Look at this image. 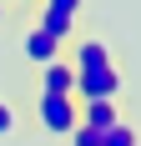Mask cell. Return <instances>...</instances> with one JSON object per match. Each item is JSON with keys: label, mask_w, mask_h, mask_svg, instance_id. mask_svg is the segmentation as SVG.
<instances>
[{"label": "cell", "mask_w": 141, "mask_h": 146, "mask_svg": "<svg viewBox=\"0 0 141 146\" xmlns=\"http://www.w3.org/2000/svg\"><path fill=\"white\" fill-rule=\"evenodd\" d=\"M20 116H30V126H35L41 136L66 141V136L76 131V96H41V91H30Z\"/></svg>", "instance_id": "obj_1"}, {"label": "cell", "mask_w": 141, "mask_h": 146, "mask_svg": "<svg viewBox=\"0 0 141 146\" xmlns=\"http://www.w3.org/2000/svg\"><path fill=\"white\" fill-rule=\"evenodd\" d=\"M30 25L51 30L56 40L70 45L86 25H91V15H86V0H41V5H35V15H30Z\"/></svg>", "instance_id": "obj_2"}, {"label": "cell", "mask_w": 141, "mask_h": 146, "mask_svg": "<svg viewBox=\"0 0 141 146\" xmlns=\"http://www.w3.org/2000/svg\"><path fill=\"white\" fill-rule=\"evenodd\" d=\"M121 96H131L126 60H111V66H96V71L76 76V101H121Z\"/></svg>", "instance_id": "obj_3"}, {"label": "cell", "mask_w": 141, "mask_h": 146, "mask_svg": "<svg viewBox=\"0 0 141 146\" xmlns=\"http://www.w3.org/2000/svg\"><path fill=\"white\" fill-rule=\"evenodd\" d=\"M66 50H70V60H76V76H81V71H96V66H111V60H126V56H121V40L106 35V30H96V25H86Z\"/></svg>", "instance_id": "obj_4"}, {"label": "cell", "mask_w": 141, "mask_h": 146, "mask_svg": "<svg viewBox=\"0 0 141 146\" xmlns=\"http://www.w3.org/2000/svg\"><path fill=\"white\" fill-rule=\"evenodd\" d=\"M126 116H136L131 96H121V101H76V121L91 126V131H111L116 121H126Z\"/></svg>", "instance_id": "obj_5"}, {"label": "cell", "mask_w": 141, "mask_h": 146, "mask_svg": "<svg viewBox=\"0 0 141 146\" xmlns=\"http://www.w3.org/2000/svg\"><path fill=\"white\" fill-rule=\"evenodd\" d=\"M30 91H41V96H76V60H70V50H61L51 66H41Z\"/></svg>", "instance_id": "obj_6"}, {"label": "cell", "mask_w": 141, "mask_h": 146, "mask_svg": "<svg viewBox=\"0 0 141 146\" xmlns=\"http://www.w3.org/2000/svg\"><path fill=\"white\" fill-rule=\"evenodd\" d=\"M61 50H66V40H56V35H51V30H41V25H25V35H20V56L30 60V71L51 66Z\"/></svg>", "instance_id": "obj_7"}, {"label": "cell", "mask_w": 141, "mask_h": 146, "mask_svg": "<svg viewBox=\"0 0 141 146\" xmlns=\"http://www.w3.org/2000/svg\"><path fill=\"white\" fill-rule=\"evenodd\" d=\"M141 141V121L126 116V121H116L111 131H101V146H136Z\"/></svg>", "instance_id": "obj_8"}, {"label": "cell", "mask_w": 141, "mask_h": 146, "mask_svg": "<svg viewBox=\"0 0 141 146\" xmlns=\"http://www.w3.org/2000/svg\"><path fill=\"white\" fill-rule=\"evenodd\" d=\"M20 101H10V96H0V141H10V136H20Z\"/></svg>", "instance_id": "obj_9"}, {"label": "cell", "mask_w": 141, "mask_h": 146, "mask_svg": "<svg viewBox=\"0 0 141 146\" xmlns=\"http://www.w3.org/2000/svg\"><path fill=\"white\" fill-rule=\"evenodd\" d=\"M61 146H101V131H91V126H81V121H76V131H70Z\"/></svg>", "instance_id": "obj_10"}, {"label": "cell", "mask_w": 141, "mask_h": 146, "mask_svg": "<svg viewBox=\"0 0 141 146\" xmlns=\"http://www.w3.org/2000/svg\"><path fill=\"white\" fill-rule=\"evenodd\" d=\"M35 5H41V0H10V10H20V15H25V20H30V15H35Z\"/></svg>", "instance_id": "obj_11"}, {"label": "cell", "mask_w": 141, "mask_h": 146, "mask_svg": "<svg viewBox=\"0 0 141 146\" xmlns=\"http://www.w3.org/2000/svg\"><path fill=\"white\" fill-rule=\"evenodd\" d=\"M5 25H10V5H0V30H5Z\"/></svg>", "instance_id": "obj_12"}, {"label": "cell", "mask_w": 141, "mask_h": 146, "mask_svg": "<svg viewBox=\"0 0 141 146\" xmlns=\"http://www.w3.org/2000/svg\"><path fill=\"white\" fill-rule=\"evenodd\" d=\"M0 5H10V0H0Z\"/></svg>", "instance_id": "obj_13"}, {"label": "cell", "mask_w": 141, "mask_h": 146, "mask_svg": "<svg viewBox=\"0 0 141 146\" xmlns=\"http://www.w3.org/2000/svg\"><path fill=\"white\" fill-rule=\"evenodd\" d=\"M136 146H141V141H136Z\"/></svg>", "instance_id": "obj_14"}]
</instances>
